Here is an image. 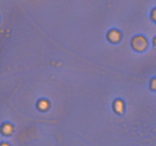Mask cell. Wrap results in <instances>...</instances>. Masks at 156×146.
Masks as SVG:
<instances>
[{
    "instance_id": "cell-4",
    "label": "cell",
    "mask_w": 156,
    "mask_h": 146,
    "mask_svg": "<svg viewBox=\"0 0 156 146\" xmlns=\"http://www.w3.org/2000/svg\"><path fill=\"white\" fill-rule=\"evenodd\" d=\"M39 107L42 108V109H46V108L48 107V103L46 101H41L39 103Z\"/></svg>"
},
{
    "instance_id": "cell-6",
    "label": "cell",
    "mask_w": 156,
    "mask_h": 146,
    "mask_svg": "<svg viewBox=\"0 0 156 146\" xmlns=\"http://www.w3.org/2000/svg\"><path fill=\"white\" fill-rule=\"evenodd\" d=\"M152 19L154 22H156V9L153 10V12H152Z\"/></svg>"
},
{
    "instance_id": "cell-7",
    "label": "cell",
    "mask_w": 156,
    "mask_h": 146,
    "mask_svg": "<svg viewBox=\"0 0 156 146\" xmlns=\"http://www.w3.org/2000/svg\"><path fill=\"white\" fill-rule=\"evenodd\" d=\"M154 45H155V46H156V38L154 39Z\"/></svg>"
},
{
    "instance_id": "cell-3",
    "label": "cell",
    "mask_w": 156,
    "mask_h": 146,
    "mask_svg": "<svg viewBox=\"0 0 156 146\" xmlns=\"http://www.w3.org/2000/svg\"><path fill=\"white\" fill-rule=\"evenodd\" d=\"M108 39L111 42H117L120 39V33L118 31H116V30H112V31H110L108 33Z\"/></svg>"
},
{
    "instance_id": "cell-1",
    "label": "cell",
    "mask_w": 156,
    "mask_h": 146,
    "mask_svg": "<svg viewBox=\"0 0 156 146\" xmlns=\"http://www.w3.org/2000/svg\"><path fill=\"white\" fill-rule=\"evenodd\" d=\"M133 47L136 51H140V52L145 50V48L147 47L146 39L143 36H138L136 38H134L133 39Z\"/></svg>"
},
{
    "instance_id": "cell-5",
    "label": "cell",
    "mask_w": 156,
    "mask_h": 146,
    "mask_svg": "<svg viewBox=\"0 0 156 146\" xmlns=\"http://www.w3.org/2000/svg\"><path fill=\"white\" fill-rule=\"evenodd\" d=\"M151 88L154 90V91H156V79H153L152 81H151Z\"/></svg>"
},
{
    "instance_id": "cell-2",
    "label": "cell",
    "mask_w": 156,
    "mask_h": 146,
    "mask_svg": "<svg viewBox=\"0 0 156 146\" xmlns=\"http://www.w3.org/2000/svg\"><path fill=\"white\" fill-rule=\"evenodd\" d=\"M114 110H115V112L119 113V114L123 113V111H124V103H123L122 100L117 99L116 101L114 102Z\"/></svg>"
}]
</instances>
